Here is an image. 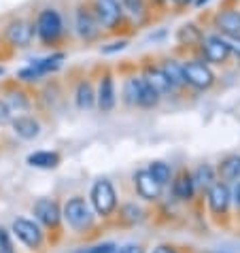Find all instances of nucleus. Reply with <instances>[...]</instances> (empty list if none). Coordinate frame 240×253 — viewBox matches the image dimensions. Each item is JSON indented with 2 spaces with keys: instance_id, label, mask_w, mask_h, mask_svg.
I'll use <instances>...</instances> for the list:
<instances>
[{
  "instance_id": "obj_28",
  "label": "nucleus",
  "mask_w": 240,
  "mask_h": 253,
  "mask_svg": "<svg viewBox=\"0 0 240 253\" xmlns=\"http://www.w3.org/2000/svg\"><path fill=\"white\" fill-rule=\"evenodd\" d=\"M138 92H140V77H130L123 85V96L128 104H138Z\"/></svg>"
},
{
  "instance_id": "obj_27",
  "label": "nucleus",
  "mask_w": 240,
  "mask_h": 253,
  "mask_svg": "<svg viewBox=\"0 0 240 253\" xmlns=\"http://www.w3.org/2000/svg\"><path fill=\"white\" fill-rule=\"evenodd\" d=\"M202 39H204L202 32L194 24H187L179 30V41L183 45H198V43H202Z\"/></svg>"
},
{
  "instance_id": "obj_32",
  "label": "nucleus",
  "mask_w": 240,
  "mask_h": 253,
  "mask_svg": "<svg viewBox=\"0 0 240 253\" xmlns=\"http://www.w3.org/2000/svg\"><path fill=\"white\" fill-rule=\"evenodd\" d=\"M113 251H115V245L113 243H102V245H96V247L85 249L81 253H113Z\"/></svg>"
},
{
  "instance_id": "obj_16",
  "label": "nucleus",
  "mask_w": 240,
  "mask_h": 253,
  "mask_svg": "<svg viewBox=\"0 0 240 253\" xmlns=\"http://www.w3.org/2000/svg\"><path fill=\"white\" fill-rule=\"evenodd\" d=\"M13 130H15L17 136H22L26 140L30 138H37L39 132H40V126L34 117H28V115H19L13 119Z\"/></svg>"
},
{
  "instance_id": "obj_19",
  "label": "nucleus",
  "mask_w": 240,
  "mask_h": 253,
  "mask_svg": "<svg viewBox=\"0 0 240 253\" xmlns=\"http://www.w3.org/2000/svg\"><path fill=\"white\" fill-rule=\"evenodd\" d=\"M160 68H161V73L166 75V79L172 83V87H181V85H185V75H183V64H179L176 60H166Z\"/></svg>"
},
{
  "instance_id": "obj_31",
  "label": "nucleus",
  "mask_w": 240,
  "mask_h": 253,
  "mask_svg": "<svg viewBox=\"0 0 240 253\" xmlns=\"http://www.w3.org/2000/svg\"><path fill=\"white\" fill-rule=\"evenodd\" d=\"M123 213H125V217H128L130 221H140L143 219V211H140L138 207H134V205L123 207Z\"/></svg>"
},
{
  "instance_id": "obj_21",
  "label": "nucleus",
  "mask_w": 240,
  "mask_h": 253,
  "mask_svg": "<svg viewBox=\"0 0 240 253\" xmlns=\"http://www.w3.org/2000/svg\"><path fill=\"white\" fill-rule=\"evenodd\" d=\"M28 164L37 168H55L60 164V153L55 151H37L28 156Z\"/></svg>"
},
{
  "instance_id": "obj_23",
  "label": "nucleus",
  "mask_w": 240,
  "mask_h": 253,
  "mask_svg": "<svg viewBox=\"0 0 240 253\" xmlns=\"http://www.w3.org/2000/svg\"><path fill=\"white\" fill-rule=\"evenodd\" d=\"M194 179V185L200 187V189H208L210 185L215 183V168L208 166V164H202L196 168V172L192 174Z\"/></svg>"
},
{
  "instance_id": "obj_2",
  "label": "nucleus",
  "mask_w": 240,
  "mask_h": 253,
  "mask_svg": "<svg viewBox=\"0 0 240 253\" xmlns=\"http://www.w3.org/2000/svg\"><path fill=\"white\" fill-rule=\"evenodd\" d=\"M89 200H91V207L98 215L107 217L111 215L117 207V194L113 189L111 181L102 179V181H96L94 187H91V194H89Z\"/></svg>"
},
{
  "instance_id": "obj_37",
  "label": "nucleus",
  "mask_w": 240,
  "mask_h": 253,
  "mask_svg": "<svg viewBox=\"0 0 240 253\" xmlns=\"http://www.w3.org/2000/svg\"><path fill=\"white\" fill-rule=\"evenodd\" d=\"M232 200H234V205H236V209L240 211V183L234 187V192H232Z\"/></svg>"
},
{
  "instance_id": "obj_25",
  "label": "nucleus",
  "mask_w": 240,
  "mask_h": 253,
  "mask_svg": "<svg viewBox=\"0 0 240 253\" xmlns=\"http://www.w3.org/2000/svg\"><path fill=\"white\" fill-rule=\"evenodd\" d=\"M121 6H123V13H128L134 22H143L147 15L145 0H121Z\"/></svg>"
},
{
  "instance_id": "obj_6",
  "label": "nucleus",
  "mask_w": 240,
  "mask_h": 253,
  "mask_svg": "<svg viewBox=\"0 0 240 253\" xmlns=\"http://www.w3.org/2000/svg\"><path fill=\"white\" fill-rule=\"evenodd\" d=\"M94 13H96L100 26H104L107 30L117 28L123 19V6H121L119 0H96Z\"/></svg>"
},
{
  "instance_id": "obj_13",
  "label": "nucleus",
  "mask_w": 240,
  "mask_h": 253,
  "mask_svg": "<svg viewBox=\"0 0 240 253\" xmlns=\"http://www.w3.org/2000/svg\"><path fill=\"white\" fill-rule=\"evenodd\" d=\"M134 183H136V192L143 196L145 200H158L161 194V183H158L149 170H138L134 174Z\"/></svg>"
},
{
  "instance_id": "obj_33",
  "label": "nucleus",
  "mask_w": 240,
  "mask_h": 253,
  "mask_svg": "<svg viewBox=\"0 0 240 253\" xmlns=\"http://www.w3.org/2000/svg\"><path fill=\"white\" fill-rule=\"evenodd\" d=\"M9 122H11V109L4 100H0V126L9 124Z\"/></svg>"
},
{
  "instance_id": "obj_4",
  "label": "nucleus",
  "mask_w": 240,
  "mask_h": 253,
  "mask_svg": "<svg viewBox=\"0 0 240 253\" xmlns=\"http://www.w3.org/2000/svg\"><path fill=\"white\" fill-rule=\"evenodd\" d=\"M183 75H185V83H189L196 89H208L215 83L213 70L200 60H192L183 64Z\"/></svg>"
},
{
  "instance_id": "obj_18",
  "label": "nucleus",
  "mask_w": 240,
  "mask_h": 253,
  "mask_svg": "<svg viewBox=\"0 0 240 253\" xmlns=\"http://www.w3.org/2000/svg\"><path fill=\"white\" fill-rule=\"evenodd\" d=\"M160 92L155 89L145 77H140V92H138V104L136 107H143V109H151L160 102Z\"/></svg>"
},
{
  "instance_id": "obj_3",
  "label": "nucleus",
  "mask_w": 240,
  "mask_h": 253,
  "mask_svg": "<svg viewBox=\"0 0 240 253\" xmlns=\"http://www.w3.org/2000/svg\"><path fill=\"white\" fill-rule=\"evenodd\" d=\"M64 219L68 221L70 228L75 230H85L94 223V213L81 196H75L64 205Z\"/></svg>"
},
{
  "instance_id": "obj_11",
  "label": "nucleus",
  "mask_w": 240,
  "mask_h": 253,
  "mask_svg": "<svg viewBox=\"0 0 240 253\" xmlns=\"http://www.w3.org/2000/svg\"><path fill=\"white\" fill-rule=\"evenodd\" d=\"M34 215L40 223H45L47 228H55L62 219V211L58 207V202L51 198H40L34 202Z\"/></svg>"
},
{
  "instance_id": "obj_38",
  "label": "nucleus",
  "mask_w": 240,
  "mask_h": 253,
  "mask_svg": "<svg viewBox=\"0 0 240 253\" xmlns=\"http://www.w3.org/2000/svg\"><path fill=\"white\" fill-rule=\"evenodd\" d=\"M151 253H176V249H174V247H168V245H161V247L153 249Z\"/></svg>"
},
{
  "instance_id": "obj_5",
  "label": "nucleus",
  "mask_w": 240,
  "mask_h": 253,
  "mask_svg": "<svg viewBox=\"0 0 240 253\" xmlns=\"http://www.w3.org/2000/svg\"><path fill=\"white\" fill-rule=\"evenodd\" d=\"M66 55L64 53H53V55H47V58L43 60H37V62H32L28 68H22L17 73V77L22 81H34V79H39V77H43V75H49V73H53V70H58L62 66V62H64Z\"/></svg>"
},
{
  "instance_id": "obj_9",
  "label": "nucleus",
  "mask_w": 240,
  "mask_h": 253,
  "mask_svg": "<svg viewBox=\"0 0 240 253\" xmlns=\"http://www.w3.org/2000/svg\"><path fill=\"white\" fill-rule=\"evenodd\" d=\"M13 234L30 249H39L40 243H43V232H40L39 223H34L30 219H15L13 221Z\"/></svg>"
},
{
  "instance_id": "obj_41",
  "label": "nucleus",
  "mask_w": 240,
  "mask_h": 253,
  "mask_svg": "<svg viewBox=\"0 0 240 253\" xmlns=\"http://www.w3.org/2000/svg\"><path fill=\"white\" fill-rule=\"evenodd\" d=\"M153 4H166V2H170V0H151Z\"/></svg>"
},
{
  "instance_id": "obj_1",
  "label": "nucleus",
  "mask_w": 240,
  "mask_h": 253,
  "mask_svg": "<svg viewBox=\"0 0 240 253\" xmlns=\"http://www.w3.org/2000/svg\"><path fill=\"white\" fill-rule=\"evenodd\" d=\"M34 32L39 34V39L43 43L51 45L55 43L62 32H64V22H62V15L58 9H43L37 17V26H34Z\"/></svg>"
},
{
  "instance_id": "obj_40",
  "label": "nucleus",
  "mask_w": 240,
  "mask_h": 253,
  "mask_svg": "<svg viewBox=\"0 0 240 253\" xmlns=\"http://www.w3.org/2000/svg\"><path fill=\"white\" fill-rule=\"evenodd\" d=\"M206 2H208V0H194L196 6H202V4H206Z\"/></svg>"
},
{
  "instance_id": "obj_15",
  "label": "nucleus",
  "mask_w": 240,
  "mask_h": 253,
  "mask_svg": "<svg viewBox=\"0 0 240 253\" xmlns=\"http://www.w3.org/2000/svg\"><path fill=\"white\" fill-rule=\"evenodd\" d=\"M217 28L225 37H236L240 34V11L228 9L217 15Z\"/></svg>"
},
{
  "instance_id": "obj_22",
  "label": "nucleus",
  "mask_w": 240,
  "mask_h": 253,
  "mask_svg": "<svg viewBox=\"0 0 240 253\" xmlns=\"http://www.w3.org/2000/svg\"><path fill=\"white\" fill-rule=\"evenodd\" d=\"M77 107L83 109V111H87L94 107V102H96V92H94V87H91V83L89 81H81L79 83V87H77Z\"/></svg>"
},
{
  "instance_id": "obj_26",
  "label": "nucleus",
  "mask_w": 240,
  "mask_h": 253,
  "mask_svg": "<svg viewBox=\"0 0 240 253\" xmlns=\"http://www.w3.org/2000/svg\"><path fill=\"white\" fill-rule=\"evenodd\" d=\"M147 170H149L151 177L158 181V183H161V185H166L168 181L172 179V170H170V166H168L166 162H151Z\"/></svg>"
},
{
  "instance_id": "obj_36",
  "label": "nucleus",
  "mask_w": 240,
  "mask_h": 253,
  "mask_svg": "<svg viewBox=\"0 0 240 253\" xmlns=\"http://www.w3.org/2000/svg\"><path fill=\"white\" fill-rule=\"evenodd\" d=\"M125 45H128V41H119V43H113L111 47H104L102 51L104 53H113V51H121V49H125Z\"/></svg>"
},
{
  "instance_id": "obj_29",
  "label": "nucleus",
  "mask_w": 240,
  "mask_h": 253,
  "mask_svg": "<svg viewBox=\"0 0 240 253\" xmlns=\"http://www.w3.org/2000/svg\"><path fill=\"white\" fill-rule=\"evenodd\" d=\"M9 109L13 111V109H17V111H24V109H28V98H26V94H22V92H13L11 96H9Z\"/></svg>"
},
{
  "instance_id": "obj_14",
  "label": "nucleus",
  "mask_w": 240,
  "mask_h": 253,
  "mask_svg": "<svg viewBox=\"0 0 240 253\" xmlns=\"http://www.w3.org/2000/svg\"><path fill=\"white\" fill-rule=\"evenodd\" d=\"M96 100H98V107H100L102 113H109L115 107L117 98H115V81H113V77L107 75L102 77L100 81V87H98V94H96Z\"/></svg>"
},
{
  "instance_id": "obj_20",
  "label": "nucleus",
  "mask_w": 240,
  "mask_h": 253,
  "mask_svg": "<svg viewBox=\"0 0 240 253\" xmlns=\"http://www.w3.org/2000/svg\"><path fill=\"white\" fill-rule=\"evenodd\" d=\"M145 79L151 83V85L158 89L160 94H168L172 89V83L166 79V75L161 73V68H153V66H147L145 70Z\"/></svg>"
},
{
  "instance_id": "obj_30",
  "label": "nucleus",
  "mask_w": 240,
  "mask_h": 253,
  "mask_svg": "<svg viewBox=\"0 0 240 253\" xmlns=\"http://www.w3.org/2000/svg\"><path fill=\"white\" fill-rule=\"evenodd\" d=\"M0 253H13V245L9 238V232L4 228H0Z\"/></svg>"
},
{
  "instance_id": "obj_34",
  "label": "nucleus",
  "mask_w": 240,
  "mask_h": 253,
  "mask_svg": "<svg viewBox=\"0 0 240 253\" xmlns=\"http://www.w3.org/2000/svg\"><path fill=\"white\" fill-rule=\"evenodd\" d=\"M225 41H228V45H230V51L240 58V34H236V37H225Z\"/></svg>"
},
{
  "instance_id": "obj_17",
  "label": "nucleus",
  "mask_w": 240,
  "mask_h": 253,
  "mask_svg": "<svg viewBox=\"0 0 240 253\" xmlns=\"http://www.w3.org/2000/svg\"><path fill=\"white\" fill-rule=\"evenodd\" d=\"M194 192H196V185H194L192 174L181 172L179 177L172 181V194H174L176 200H192Z\"/></svg>"
},
{
  "instance_id": "obj_35",
  "label": "nucleus",
  "mask_w": 240,
  "mask_h": 253,
  "mask_svg": "<svg viewBox=\"0 0 240 253\" xmlns=\"http://www.w3.org/2000/svg\"><path fill=\"white\" fill-rule=\"evenodd\" d=\"M113 253H145L140 245H123V247H115Z\"/></svg>"
},
{
  "instance_id": "obj_8",
  "label": "nucleus",
  "mask_w": 240,
  "mask_h": 253,
  "mask_svg": "<svg viewBox=\"0 0 240 253\" xmlns=\"http://www.w3.org/2000/svg\"><path fill=\"white\" fill-rule=\"evenodd\" d=\"M75 28L83 41H94L100 34V22H98L96 13L87 6H79L75 13Z\"/></svg>"
},
{
  "instance_id": "obj_39",
  "label": "nucleus",
  "mask_w": 240,
  "mask_h": 253,
  "mask_svg": "<svg viewBox=\"0 0 240 253\" xmlns=\"http://www.w3.org/2000/svg\"><path fill=\"white\" fill-rule=\"evenodd\" d=\"M172 2L181 4V6H185V4H189V2H194V0H172Z\"/></svg>"
},
{
  "instance_id": "obj_7",
  "label": "nucleus",
  "mask_w": 240,
  "mask_h": 253,
  "mask_svg": "<svg viewBox=\"0 0 240 253\" xmlns=\"http://www.w3.org/2000/svg\"><path fill=\"white\" fill-rule=\"evenodd\" d=\"M202 55L204 60L210 62V64H223L225 60L230 58V45L225 37H217V34H210V37L202 39Z\"/></svg>"
},
{
  "instance_id": "obj_24",
  "label": "nucleus",
  "mask_w": 240,
  "mask_h": 253,
  "mask_svg": "<svg viewBox=\"0 0 240 253\" xmlns=\"http://www.w3.org/2000/svg\"><path fill=\"white\" fill-rule=\"evenodd\" d=\"M219 174L225 179V181H236L240 179V156H230L221 162L219 166Z\"/></svg>"
},
{
  "instance_id": "obj_12",
  "label": "nucleus",
  "mask_w": 240,
  "mask_h": 253,
  "mask_svg": "<svg viewBox=\"0 0 240 253\" xmlns=\"http://www.w3.org/2000/svg\"><path fill=\"white\" fill-rule=\"evenodd\" d=\"M230 200H232V192L225 183H215L208 187V207L215 215H223L230 207Z\"/></svg>"
},
{
  "instance_id": "obj_42",
  "label": "nucleus",
  "mask_w": 240,
  "mask_h": 253,
  "mask_svg": "<svg viewBox=\"0 0 240 253\" xmlns=\"http://www.w3.org/2000/svg\"><path fill=\"white\" fill-rule=\"evenodd\" d=\"M0 75H2V68H0Z\"/></svg>"
},
{
  "instance_id": "obj_10",
  "label": "nucleus",
  "mask_w": 240,
  "mask_h": 253,
  "mask_svg": "<svg viewBox=\"0 0 240 253\" xmlns=\"http://www.w3.org/2000/svg\"><path fill=\"white\" fill-rule=\"evenodd\" d=\"M34 37V26L26 19H15L6 26V41L13 47H28Z\"/></svg>"
}]
</instances>
